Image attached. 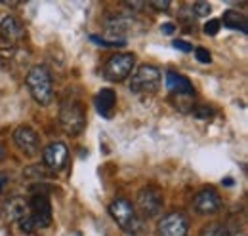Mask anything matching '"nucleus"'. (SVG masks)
Listing matches in <instances>:
<instances>
[{
	"mask_svg": "<svg viewBox=\"0 0 248 236\" xmlns=\"http://www.w3.org/2000/svg\"><path fill=\"white\" fill-rule=\"evenodd\" d=\"M10 215L19 221L25 233L42 231L52 223V204L46 192L36 191L27 200H14L10 206Z\"/></svg>",
	"mask_w": 248,
	"mask_h": 236,
	"instance_id": "nucleus-1",
	"label": "nucleus"
},
{
	"mask_svg": "<svg viewBox=\"0 0 248 236\" xmlns=\"http://www.w3.org/2000/svg\"><path fill=\"white\" fill-rule=\"evenodd\" d=\"M25 84L29 88L32 99L40 105H50L54 99V89H52V76L50 71L42 65L32 67L25 76Z\"/></svg>",
	"mask_w": 248,
	"mask_h": 236,
	"instance_id": "nucleus-2",
	"label": "nucleus"
},
{
	"mask_svg": "<svg viewBox=\"0 0 248 236\" xmlns=\"http://www.w3.org/2000/svg\"><path fill=\"white\" fill-rule=\"evenodd\" d=\"M60 124L69 135H78L86 126V113L82 103L77 97H71L69 101H63L60 111Z\"/></svg>",
	"mask_w": 248,
	"mask_h": 236,
	"instance_id": "nucleus-3",
	"label": "nucleus"
},
{
	"mask_svg": "<svg viewBox=\"0 0 248 236\" xmlns=\"http://www.w3.org/2000/svg\"><path fill=\"white\" fill-rule=\"evenodd\" d=\"M109 213L111 217L117 221V225L123 229L126 235H136L140 233V219H138V211L132 206L130 200L126 198H117L111 202L109 206Z\"/></svg>",
	"mask_w": 248,
	"mask_h": 236,
	"instance_id": "nucleus-4",
	"label": "nucleus"
},
{
	"mask_svg": "<svg viewBox=\"0 0 248 236\" xmlns=\"http://www.w3.org/2000/svg\"><path fill=\"white\" fill-rule=\"evenodd\" d=\"M160 86V71L153 65H141L132 74L130 89L134 93H155Z\"/></svg>",
	"mask_w": 248,
	"mask_h": 236,
	"instance_id": "nucleus-5",
	"label": "nucleus"
},
{
	"mask_svg": "<svg viewBox=\"0 0 248 236\" xmlns=\"http://www.w3.org/2000/svg\"><path fill=\"white\" fill-rule=\"evenodd\" d=\"M134 65H136V58L132 54H117L105 63L103 76L111 82H123L132 74Z\"/></svg>",
	"mask_w": 248,
	"mask_h": 236,
	"instance_id": "nucleus-6",
	"label": "nucleus"
},
{
	"mask_svg": "<svg viewBox=\"0 0 248 236\" xmlns=\"http://www.w3.org/2000/svg\"><path fill=\"white\" fill-rule=\"evenodd\" d=\"M189 221L182 211H172L164 215L158 223V236H187Z\"/></svg>",
	"mask_w": 248,
	"mask_h": 236,
	"instance_id": "nucleus-7",
	"label": "nucleus"
},
{
	"mask_svg": "<svg viewBox=\"0 0 248 236\" xmlns=\"http://www.w3.org/2000/svg\"><path fill=\"white\" fill-rule=\"evenodd\" d=\"M42 160H44V166L52 172H62L63 168L67 166V160H69V148L65 143L58 141V143H52L44 148L42 152Z\"/></svg>",
	"mask_w": 248,
	"mask_h": 236,
	"instance_id": "nucleus-8",
	"label": "nucleus"
},
{
	"mask_svg": "<svg viewBox=\"0 0 248 236\" xmlns=\"http://www.w3.org/2000/svg\"><path fill=\"white\" fill-rule=\"evenodd\" d=\"M138 204H140L145 217H155V215L160 213L162 204H164L162 192L158 189H155V187H145L138 194Z\"/></svg>",
	"mask_w": 248,
	"mask_h": 236,
	"instance_id": "nucleus-9",
	"label": "nucleus"
},
{
	"mask_svg": "<svg viewBox=\"0 0 248 236\" xmlns=\"http://www.w3.org/2000/svg\"><path fill=\"white\" fill-rule=\"evenodd\" d=\"M14 141H16V145L21 148L27 156H34L40 150V137H38V133L32 128H29V126H19L14 132Z\"/></svg>",
	"mask_w": 248,
	"mask_h": 236,
	"instance_id": "nucleus-10",
	"label": "nucleus"
},
{
	"mask_svg": "<svg viewBox=\"0 0 248 236\" xmlns=\"http://www.w3.org/2000/svg\"><path fill=\"white\" fill-rule=\"evenodd\" d=\"M195 209L201 215H214L221 209V198L214 189H202L195 196Z\"/></svg>",
	"mask_w": 248,
	"mask_h": 236,
	"instance_id": "nucleus-11",
	"label": "nucleus"
},
{
	"mask_svg": "<svg viewBox=\"0 0 248 236\" xmlns=\"http://www.w3.org/2000/svg\"><path fill=\"white\" fill-rule=\"evenodd\" d=\"M23 36H25V27L17 17L8 15V17H4L0 21V38L6 40L8 44L19 42Z\"/></svg>",
	"mask_w": 248,
	"mask_h": 236,
	"instance_id": "nucleus-12",
	"label": "nucleus"
},
{
	"mask_svg": "<svg viewBox=\"0 0 248 236\" xmlns=\"http://www.w3.org/2000/svg\"><path fill=\"white\" fill-rule=\"evenodd\" d=\"M95 109H97V113L101 115L103 118H113L115 115V107H117V93H115V89L111 88H101L99 89V93L95 95Z\"/></svg>",
	"mask_w": 248,
	"mask_h": 236,
	"instance_id": "nucleus-13",
	"label": "nucleus"
},
{
	"mask_svg": "<svg viewBox=\"0 0 248 236\" xmlns=\"http://www.w3.org/2000/svg\"><path fill=\"white\" fill-rule=\"evenodd\" d=\"M166 88L172 93H178V95H193L195 93L191 80L186 78L184 74H180V73H174V71L166 73Z\"/></svg>",
	"mask_w": 248,
	"mask_h": 236,
	"instance_id": "nucleus-14",
	"label": "nucleus"
},
{
	"mask_svg": "<svg viewBox=\"0 0 248 236\" xmlns=\"http://www.w3.org/2000/svg\"><path fill=\"white\" fill-rule=\"evenodd\" d=\"M221 21H223V25L227 29L241 30L243 34H247V17H245V14L235 12V10H227V12H223Z\"/></svg>",
	"mask_w": 248,
	"mask_h": 236,
	"instance_id": "nucleus-15",
	"label": "nucleus"
},
{
	"mask_svg": "<svg viewBox=\"0 0 248 236\" xmlns=\"http://www.w3.org/2000/svg\"><path fill=\"white\" fill-rule=\"evenodd\" d=\"M199 236H229V231L221 225H208L202 229V233Z\"/></svg>",
	"mask_w": 248,
	"mask_h": 236,
	"instance_id": "nucleus-16",
	"label": "nucleus"
},
{
	"mask_svg": "<svg viewBox=\"0 0 248 236\" xmlns=\"http://www.w3.org/2000/svg\"><path fill=\"white\" fill-rule=\"evenodd\" d=\"M90 40L97 42V46H103V48H123L124 46V40H105V38H99L95 34L90 36Z\"/></svg>",
	"mask_w": 248,
	"mask_h": 236,
	"instance_id": "nucleus-17",
	"label": "nucleus"
},
{
	"mask_svg": "<svg viewBox=\"0 0 248 236\" xmlns=\"http://www.w3.org/2000/svg\"><path fill=\"white\" fill-rule=\"evenodd\" d=\"M191 10H195V14H197L199 17H206V15L210 14L212 6H210L208 2H195V4H191Z\"/></svg>",
	"mask_w": 248,
	"mask_h": 236,
	"instance_id": "nucleus-18",
	"label": "nucleus"
},
{
	"mask_svg": "<svg viewBox=\"0 0 248 236\" xmlns=\"http://www.w3.org/2000/svg\"><path fill=\"white\" fill-rule=\"evenodd\" d=\"M219 25H221V21H219V19H210V21L204 25V34H210V36L217 34V30H219Z\"/></svg>",
	"mask_w": 248,
	"mask_h": 236,
	"instance_id": "nucleus-19",
	"label": "nucleus"
},
{
	"mask_svg": "<svg viewBox=\"0 0 248 236\" xmlns=\"http://www.w3.org/2000/svg\"><path fill=\"white\" fill-rule=\"evenodd\" d=\"M195 56H197V59H199L201 63H210V61H212L210 52L204 50V48H197V50H195Z\"/></svg>",
	"mask_w": 248,
	"mask_h": 236,
	"instance_id": "nucleus-20",
	"label": "nucleus"
},
{
	"mask_svg": "<svg viewBox=\"0 0 248 236\" xmlns=\"http://www.w3.org/2000/svg\"><path fill=\"white\" fill-rule=\"evenodd\" d=\"M147 6H151V8H153V10H156V12H166V10H168L172 4H170L168 0H164V2H149Z\"/></svg>",
	"mask_w": 248,
	"mask_h": 236,
	"instance_id": "nucleus-21",
	"label": "nucleus"
},
{
	"mask_svg": "<svg viewBox=\"0 0 248 236\" xmlns=\"http://www.w3.org/2000/svg\"><path fill=\"white\" fill-rule=\"evenodd\" d=\"M174 48H176V50H182V52H186V54H189V52L193 50V46L184 42V40H176V42H174Z\"/></svg>",
	"mask_w": 248,
	"mask_h": 236,
	"instance_id": "nucleus-22",
	"label": "nucleus"
},
{
	"mask_svg": "<svg viewBox=\"0 0 248 236\" xmlns=\"http://www.w3.org/2000/svg\"><path fill=\"white\" fill-rule=\"evenodd\" d=\"M160 29H162L164 34H174V32H176V25H174V23H164Z\"/></svg>",
	"mask_w": 248,
	"mask_h": 236,
	"instance_id": "nucleus-23",
	"label": "nucleus"
},
{
	"mask_svg": "<svg viewBox=\"0 0 248 236\" xmlns=\"http://www.w3.org/2000/svg\"><path fill=\"white\" fill-rule=\"evenodd\" d=\"M126 6L132 8V10H140V8H143L145 4H143V2H126Z\"/></svg>",
	"mask_w": 248,
	"mask_h": 236,
	"instance_id": "nucleus-24",
	"label": "nucleus"
},
{
	"mask_svg": "<svg viewBox=\"0 0 248 236\" xmlns=\"http://www.w3.org/2000/svg\"><path fill=\"white\" fill-rule=\"evenodd\" d=\"M2 158H4V147L0 145V162H2Z\"/></svg>",
	"mask_w": 248,
	"mask_h": 236,
	"instance_id": "nucleus-25",
	"label": "nucleus"
}]
</instances>
